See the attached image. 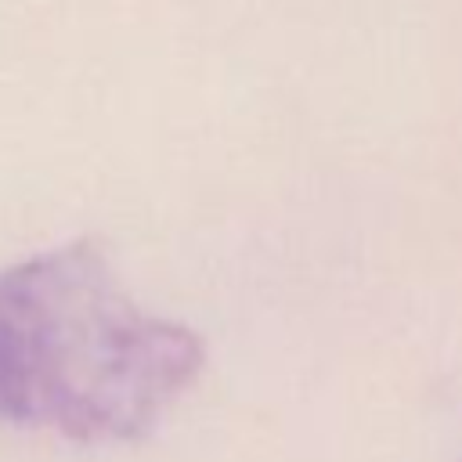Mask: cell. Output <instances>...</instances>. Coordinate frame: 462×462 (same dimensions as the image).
I'll list each match as a JSON object with an SVG mask.
<instances>
[{"label": "cell", "instance_id": "6da1fadb", "mask_svg": "<svg viewBox=\"0 0 462 462\" xmlns=\"http://www.w3.org/2000/svg\"><path fill=\"white\" fill-rule=\"evenodd\" d=\"M202 339L134 303L94 242L0 271V422L137 440L195 383Z\"/></svg>", "mask_w": 462, "mask_h": 462}]
</instances>
